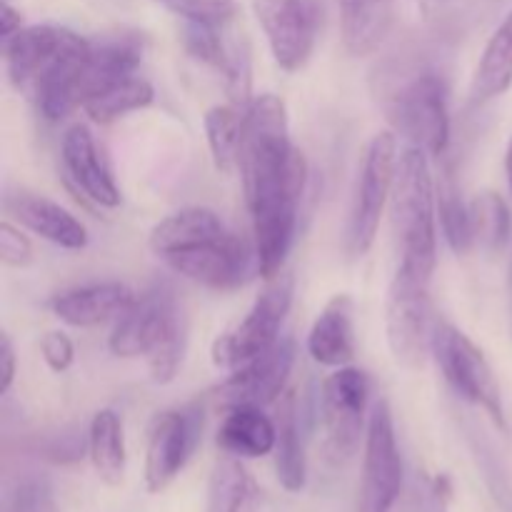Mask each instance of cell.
Masks as SVG:
<instances>
[{
  "label": "cell",
  "mask_w": 512,
  "mask_h": 512,
  "mask_svg": "<svg viewBox=\"0 0 512 512\" xmlns=\"http://www.w3.org/2000/svg\"><path fill=\"white\" fill-rule=\"evenodd\" d=\"M343 43L350 55L363 58L375 53L395 20L398 0H338Z\"/></svg>",
  "instance_id": "cell-22"
},
{
  "label": "cell",
  "mask_w": 512,
  "mask_h": 512,
  "mask_svg": "<svg viewBox=\"0 0 512 512\" xmlns=\"http://www.w3.org/2000/svg\"><path fill=\"white\" fill-rule=\"evenodd\" d=\"M512 88V10L495 28L475 65L470 83V103L485 105Z\"/></svg>",
  "instance_id": "cell-24"
},
{
  "label": "cell",
  "mask_w": 512,
  "mask_h": 512,
  "mask_svg": "<svg viewBox=\"0 0 512 512\" xmlns=\"http://www.w3.org/2000/svg\"><path fill=\"white\" fill-rule=\"evenodd\" d=\"M20 28H23V18H20L18 10H15L13 5L8 3V0H5V3H3V15H0V33H3V43L8 38H13V35L18 33Z\"/></svg>",
  "instance_id": "cell-38"
},
{
  "label": "cell",
  "mask_w": 512,
  "mask_h": 512,
  "mask_svg": "<svg viewBox=\"0 0 512 512\" xmlns=\"http://www.w3.org/2000/svg\"><path fill=\"white\" fill-rule=\"evenodd\" d=\"M88 453L95 473L108 485H120L125 478V435L123 420L115 410H98L88 428Z\"/></svg>",
  "instance_id": "cell-27"
},
{
  "label": "cell",
  "mask_w": 512,
  "mask_h": 512,
  "mask_svg": "<svg viewBox=\"0 0 512 512\" xmlns=\"http://www.w3.org/2000/svg\"><path fill=\"white\" fill-rule=\"evenodd\" d=\"M158 3L185 23L228 25L238 18L235 0H158Z\"/></svg>",
  "instance_id": "cell-32"
},
{
  "label": "cell",
  "mask_w": 512,
  "mask_h": 512,
  "mask_svg": "<svg viewBox=\"0 0 512 512\" xmlns=\"http://www.w3.org/2000/svg\"><path fill=\"white\" fill-rule=\"evenodd\" d=\"M263 493L243 460L223 455L215 463L208 480V505L205 512H260Z\"/></svg>",
  "instance_id": "cell-25"
},
{
  "label": "cell",
  "mask_w": 512,
  "mask_h": 512,
  "mask_svg": "<svg viewBox=\"0 0 512 512\" xmlns=\"http://www.w3.org/2000/svg\"><path fill=\"white\" fill-rule=\"evenodd\" d=\"M293 295V275L280 273L275 278L265 280L263 293L258 295L243 323H238L213 343L210 355H213L215 368L235 370L258 358V355L268 353L280 340V330H283L288 310L293 305Z\"/></svg>",
  "instance_id": "cell-9"
},
{
  "label": "cell",
  "mask_w": 512,
  "mask_h": 512,
  "mask_svg": "<svg viewBox=\"0 0 512 512\" xmlns=\"http://www.w3.org/2000/svg\"><path fill=\"white\" fill-rule=\"evenodd\" d=\"M438 220L443 228L445 243L458 255H465L475 245L473 220H470V203L460 195L453 173H445L438 183Z\"/></svg>",
  "instance_id": "cell-30"
},
{
  "label": "cell",
  "mask_w": 512,
  "mask_h": 512,
  "mask_svg": "<svg viewBox=\"0 0 512 512\" xmlns=\"http://www.w3.org/2000/svg\"><path fill=\"white\" fill-rule=\"evenodd\" d=\"M60 158H63L68 178L73 180V185L85 198L93 200L100 208H118L120 190L88 125H73L63 135Z\"/></svg>",
  "instance_id": "cell-17"
},
{
  "label": "cell",
  "mask_w": 512,
  "mask_h": 512,
  "mask_svg": "<svg viewBox=\"0 0 512 512\" xmlns=\"http://www.w3.org/2000/svg\"><path fill=\"white\" fill-rule=\"evenodd\" d=\"M453 483L448 475H418L410 490L408 512H450Z\"/></svg>",
  "instance_id": "cell-33"
},
{
  "label": "cell",
  "mask_w": 512,
  "mask_h": 512,
  "mask_svg": "<svg viewBox=\"0 0 512 512\" xmlns=\"http://www.w3.org/2000/svg\"><path fill=\"white\" fill-rule=\"evenodd\" d=\"M390 215L400 253L398 268L433 280L438 263V185L425 150L408 145L400 153Z\"/></svg>",
  "instance_id": "cell-5"
},
{
  "label": "cell",
  "mask_w": 512,
  "mask_h": 512,
  "mask_svg": "<svg viewBox=\"0 0 512 512\" xmlns=\"http://www.w3.org/2000/svg\"><path fill=\"white\" fill-rule=\"evenodd\" d=\"M203 125L215 168L220 173H230V170L238 168L240 145H243L245 110L235 103L213 105L205 113Z\"/></svg>",
  "instance_id": "cell-28"
},
{
  "label": "cell",
  "mask_w": 512,
  "mask_h": 512,
  "mask_svg": "<svg viewBox=\"0 0 512 512\" xmlns=\"http://www.w3.org/2000/svg\"><path fill=\"white\" fill-rule=\"evenodd\" d=\"M108 345L118 358L148 360L153 383H170L178 375L188 345V325L173 288L153 285L135 295L133 305L115 320Z\"/></svg>",
  "instance_id": "cell-4"
},
{
  "label": "cell",
  "mask_w": 512,
  "mask_h": 512,
  "mask_svg": "<svg viewBox=\"0 0 512 512\" xmlns=\"http://www.w3.org/2000/svg\"><path fill=\"white\" fill-rule=\"evenodd\" d=\"M275 428H278V443H275L278 480L288 493H300L305 488V480H308V463H305L303 430H300L298 395L293 390H285L283 398H280Z\"/></svg>",
  "instance_id": "cell-23"
},
{
  "label": "cell",
  "mask_w": 512,
  "mask_h": 512,
  "mask_svg": "<svg viewBox=\"0 0 512 512\" xmlns=\"http://www.w3.org/2000/svg\"><path fill=\"white\" fill-rule=\"evenodd\" d=\"M505 175H508V188L512 195V138L508 143V150H505Z\"/></svg>",
  "instance_id": "cell-39"
},
{
  "label": "cell",
  "mask_w": 512,
  "mask_h": 512,
  "mask_svg": "<svg viewBox=\"0 0 512 512\" xmlns=\"http://www.w3.org/2000/svg\"><path fill=\"white\" fill-rule=\"evenodd\" d=\"M253 13L275 65L285 73L303 70L318 43L320 5L315 0H253Z\"/></svg>",
  "instance_id": "cell-14"
},
{
  "label": "cell",
  "mask_w": 512,
  "mask_h": 512,
  "mask_svg": "<svg viewBox=\"0 0 512 512\" xmlns=\"http://www.w3.org/2000/svg\"><path fill=\"white\" fill-rule=\"evenodd\" d=\"M238 170L253 220L258 273L270 280L283 273L308 185V163L290 140L288 108L280 95H258L245 110Z\"/></svg>",
  "instance_id": "cell-1"
},
{
  "label": "cell",
  "mask_w": 512,
  "mask_h": 512,
  "mask_svg": "<svg viewBox=\"0 0 512 512\" xmlns=\"http://www.w3.org/2000/svg\"><path fill=\"white\" fill-rule=\"evenodd\" d=\"M150 250L183 278L213 290L240 288L258 268L255 245L208 208H183L150 230Z\"/></svg>",
  "instance_id": "cell-3"
},
{
  "label": "cell",
  "mask_w": 512,
  "mask_h": 512,
  "mask_svg": "<svg viewBox=\"0 0 512 512\" xmlns=\"http://www.w3.org/2000/svg\"><path fill=\"white\" fill-rule=\"evenodd\" d=\"M483 0H418L420 15L430 28L453 30L460 28L470 15L480 8Z\"/></svg>",
  "instance_id": "cell-34"
},
{
  "label": "cell",
  "mask_w": 512,
  "mask_h": 512,
  "mask_svg": "<svg viewBox=\"0 0 512 512\" xmlns=\"http://www.w3.org/2000/svg\"><path fill=\"white\" fill-rule=\"evenodd\" d=\"M398 168V138L385 130L368 143L355 185L353 208L345 228V248L353 258H363L373 248L385 203L390 200Z\"/></svg>",
  "instance_id": "cell-10"
},
{
  "label": "cell",
  "mask_w": 512,
  "mask_h": 512,
  "mask_svg": "<svg viewBox=\"0 0 512 512\" xmlns=\"http://www.w3.org/2000/svg\"><path fill=\"white\" fill-rule=\"evenodd\" d=\"M155 100L153 85L140 75H128V78H115L108 83H100L90 88L83 95L80 108L85 110L90 120L105 125L113 120L123 118V115L135 113V110L148 108Z\"/></svg>",
  "instance_id": "cell-26"
},
{
  "label": "cell",
  "mask_w": 512,
  "mask_h": 512,
  "mask_svg": "<svg viewBox=\"0 0 512 512\" xmlns=\"http://www.w3.org/2000/svg\"><path fill=\"white\" fill-rule=\"evenodd\" d=\"M383 108L393 133L430 158L445 155L450 145L448 83L435 68L410 70L383 95Z\"/></svg>",
  "instance_id": "cell-6"
},
{
  "label": "cell",
  "mask_w": 512,
  "mask_h": 512,
  "mask_svg": "<svg viewBox=\"0 0 512 512\" xmlns=\"http://www.w3.org/2000/svg\"><path fill=\"white\" fill-rule=\"evenodd\" d=\"M0 258L8 268H28L33 263V243L8 220L0 225Z\"/></svg>",
  "instance_id": "cell-35"
},
{
  "label": "cell",
  "mask_w": 512,
  "mask_h": 512,
  "mask_svg": "<svg viewBox=\"0 0 512 512\" xmlns=\"http://www.w3.org/2000/svg\"><path fill=\"white\" fill-rule=\"evenodd\" d=\"M475 245L490 255L503 253L512 238V213L505 198L495 190H483L470 200Z\"/></svg>",
  "instance_id": "cell-29"
},
{
  "label": "cell",
  "mask_w": 512,
  "mask_h": 512,
  "mask_svg": "<svg viewBox=\"0 0 512 512\" xmlns=\"http://www.w3.org/2000/svg\"><path fill=\"white\" fill-rule=\"evenodd\" d=\"M430 280L398 268L385 298V335L393 360L408 370L423 368L433 355Z\"/></svg>",
  "instance_id": "cell-8"
},
{
  "label": "cell",
  "mask_w": 512,
  "mask_h": 512,
  "mask_svg": "<svg viewBox=\"0 0 512 512\" xmlns=\"http://www.w3.org/2000/svg\"><path fill=\"white\" fill-rule=\"evenodd\" d=\"M403 488V458L395 438L393 410L378 400L368 415L358 512H393Z\"/></svg>",
  "instance_id": "cell-13"
},
{
  "label": "cell",
  "mask_w": 512,
  "mask_h": 512,
  "mask_svg": "<svg viewBox=\"0 0 512 512\" xmlns=\"http://www.w3.org/2000/svg\"><path fill=\"white\" fill-rule=\"evenodd\" d=\"M508 300H510V320H512V255L508 263Z\"/></svg>",
  "instance_id": "cell-40"
},
{
  "label": "cell",
  "mask_w": 512,
  "mask_h": 512,
  "mask_svg": "<svg viewBox=\"0 0 512 512\" xmlns=\"http://www.w3.org/2000/svg\"><path fill=\"white\" fill-rule=\"evenodd\" d=\"M308 353L325 368H345L355 358L353 300L345 293L325 303L308 333Z\"/></svg>",
  "instance_id": "cell-20"
},
{
  "label": "cell",
  "mask_w": 512,
  "mask_h": 512,
  "mask_svg": "<svg viewBox=\"0 0 512 512\" xmlns=\"http://www.w3.org/2000/svg\"><path fill=\"white\" fill-rule=\"evenodd\" d=\"M40 350H43L45 365L53 373H65L75 360V345L63 330H53V333L45 335L43 343H40Z\"/></svg>",
  "instance_id": "cell-36"
},
{
  "label": "cell",
  "mask_w": 512,
  "mask_h": 512,
  "mask_svg": "<svg viewBox=\"0 0 512 512\" xmlns=\"http://www.w3.org/2000/svg\"><path fill=\"white\" fill-rule=\"evenodd\" d=\"M0 360H3V378H0V395H8L15 380V348L10 343V335L3 333L0 338Z\"/></svg>",
  "instance_id": "cell-37"
},
{
  "label": "cell",
  "mask_w": 512,
  "mask_h": 512,
  "mask_svg": "<svg viewBox=\"0 0 512 512\" xmlns=\"http://www.w3.org/2000/svg\"><path fill=\"white\" fill-rule=\"evenodd\" d=\"M3 512H60L48 478L30 475L18 480L3 500Z\"/></svg>",
  "instance_id": "cell-31"
},
{
  "label": "cell",
  "mask_w": 512,
  "mask_h": 512,
  "mask_svg": "<svg viewBox=\"0 0 512 512\" xmlns=\"http://www.w3.org/2000/svg\"><path fill=\"white\" fill-rule=\"evenodd\" d=\"M205 410L200 403L163 410L153 418L145 450V488L163 493L193 458L203 440Z\"/></svg>",
  "instance_id": "cell-12"
},
{
  "label": "cell",
  "mask_w": 512,
  "mask_h": 512,
  "mask_svg": "<svg viewBox=\"0 0 512 512\" xmlns=\"http://www.w3.org/2000/svg\"><path fill=\"white\" fill-rule=\"evenodd\" d=\"M215 443L225 455H235L240 460L265 458L275 453L278 428H275V420L265 415V408L235 405L225 410Z\"/></svg>",
  "instance_id": "cell-21"
},
{
  "label": "cell",
  "mask_w": 512,
  "mask_h": 512,
  "mask_svg": "<svg viewBox=\"0 0 512 512\" xmlns=\"http://www.w3.org/2000/svg\"><path fill=\"white\" fill-rule=\"evenodd\" d=\"M8 80L40 118L60 123L80 108L90 40L63 25H28L3 43Z\"/></svg>",
  "instance_id": "cell-2"
},
{
  "label": "cell",
  "mask_w": 512,
  "mask_h": 512,
  "mask_svg": "<svg viewBox=\"0 0 512 512\" xmlns=\"http://www.w3.org/2000/svg\"><path fill=\"white\" fill-rule=\"evenodd\" d=\"M183 43L193 58L200 63L218 70L225 80V90L230 103L240 105L243 110L250 108L253 95V58H250V43L245 33L235 30V20L228 25H200L185 23Z\"/></svg>",
  "instance_id": "cell-15"
},
{
  "label": "cell",
  "mask_w": 512,
  "mask_h": 512,
  "mask_svg": "<svg viewBox=\"0 0 512 512\" xmlns=\"http://www.w3.org/2000/svg\"><path fill=\"white\" fill-rule=\"evenodd\" d=\"M370 383L368 373L353 365L335 368L328 375L320 393V415L325 430V453L333 463H348L365 438V415H368Z\"/></svg>",
  "instance_id": "cell-11"
},
{
  "label": "cell",
  "mask_w": 512,
  "mask_h": 512,
  "mask_svg": "<svg viewBox=\"0 0 512 512\" xmlns=\"http://www.w3.org/2000/svg\"><path fill=\"white\" fill-rule=\"evenodd\" d=\"M8 213L30 233L65 250H83L88 245V230L70 210L35 193H15L5 198Z\"/></svg>",
  "instance_id": "cell-19"
},
{
  "label": "cell",
  "mask_w": 512,
  "mask_h": 512,
  "mask_svg": "<svg viewBox=\"0 0 512 512\" xmlns=\"http://www.w3.org/2000/svg\"><path fill=\"white\" fill-rule=\"evenodd\" d=\"M295 363V345L290 338H280L268 353L258 355L250 363L230 370L228 378L218 385L215 398L223 410L235 405L268 408L283 398L290 370Z\"/></svg>",
  "instance_id": "cell-16"
},
{
  "label": "cell",
  "mask_w": 512,
  "mask_h": 512,
  "mask_svg": "<svg viewBox=\"0 0 512 512\" xmlns=\"http://www.w3.org/2000/svg\"><path fill=\"white\" fill-rule=\"evenodd\" d=\"M433 358L443 373L445 383L465 400L483 410L500 430H508L505 420L503 393L498 378L490 368L483 350L468 338L460 328L450 323H435L433 330Z\"/></svg>",
  "instance_id": "cell-7"
},
{
  "label": "cell",
  "mask_w": 512,
  "mask_h": 512,
  "mask_svg": "<svg viewBox=\"0 0 512 512\" xmlns=\"http://www.w3.org/2000/svg\"><path fill=\"white\" fill-rule=\"evenodd\" d=\"M135 293L125 283L105 280V283L75 285L60 290L50 300V310L70 328H93L108 320H118L133 305Z\"/></svg>",
  "instance_id": "cell-18"
}]
</instances>
